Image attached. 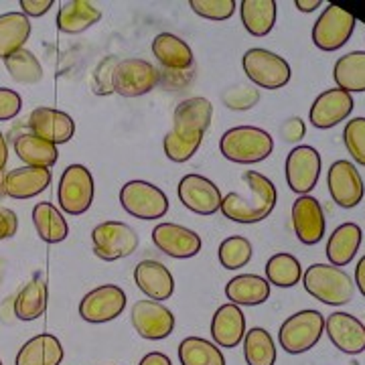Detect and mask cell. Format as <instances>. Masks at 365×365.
<instances>
[{"label":"cell","instance_id":"obj_27","mask_svg":"<svg viewBox=\"0 0 365 365\" xmlns=\"http://www.w3.org/2000/svg\"><path fill=\"white\" fill-rule=\"evenodd\" d=\"M63 357L66 351L61 341L51 333H41L21 347L14 365H61Z\"/></svg>","mask_w":365,"mask_h":365},{"label":"cell","instance_id":"obj_12","mask_svg":"<svg viewBox=\"0 0 365 365\" xmlns=\"http://www.w3.org/2000/svg\"><path fill=\"white\" fill-rule=\"evenodd\" d=\"M130 321L134 331L148 341L167 339L175 331V314L157 300H136L130 309Z\"/></svg>","mask_w":365,"mask_h":365},{"label":"cell","instance_id":"obj_51","mask_svg":"<svg viewBox=\"0 0 365 365\" xmlns=\"http://www.w3.org/2000/svg\"><path fill=\"white\" fill-rule=\"evenodd\" d=\"M138 365H173V361L169 355H165L163 351H150L144 355Z\"/></svg>","mask_w":365,"mask_h":365},{"label":"cell","instance_id":"obj_46","mask_svg":"<svg viewBox=\"0 0 365 365\" xmlns=\"http://www.w3.org/2000/svg\"><path fill=\"white\" fill-rule=\"evenodd\" d=\"M23 98L11 88H0V122L13 120L21 114Z\"/></svg>","mask_w":365,"mask_h":365},{"label":"cell","instance_id":"obj_35","mask_svg":"<svg viewBox=\"0 0 365 365\" xmlns=\"http://www.w3.org/2000/svg\"><path fill=\"white\" fill-rule=\"evenodd\" d=\"M333 79L337 88L347 93L365 91V51H353L337 59L333 67Z\"/></svg>","mask_w":365,"mask_h":365},{"label":"cell","instance_id":"obj_57","mask_svg":"<svg viewBox=\"0 0 365 365\" xmlns=\"http://www.w3.org/2000/svg\"><path fill=\"white\" fill-rule=\"evenodd\" d=\"M0 365H4V364H2V359H0Z\"/></svg>","mask_w":365,"mask_h":365},{"label":"cell","instance_id":"obj_40","mask_svg":"<svg viewBox=\"0 0 365 365\" xmlns=\"http://www.w3.org/2000/svg\"><path fill=\"white\" fill-rule=\"evenodd\" d=\"M203 143V134H193V132H181L170 128L163 140L165 155L173 163H187L189 158L195 157L199 146Z\"/></svg>","mask_w":365,"mask_h":365},{"label":"cell","instance_id":"obj_22","mask_svg":"<svg viewBox=\"0 0 365 365\" xmlns=\"http://www.w3.org/2000/svg\"><path fill=\"white\" fill-rule=\"evenodd\" d=\"M246 337V317L235 304H222L211 319V339L217 347L234 349Z\"/></svg>","mask_w":365,"mask_h":365},{"label":"cell","instance_id":"obj_32","mask_svg":"<svg viewBox=\"0 0 365 365\" xmlns=\"http://www.w3.org/2000/svg\"><path fill=\"white\" fill-rule=\"evenodd\" d=\"M240 16L242 25L254 37H266L272 33L276 19H278V6L274 0H244L240 4Z\"/></svg>","mask_w":365,"mask_h":365},{"label":"cell","instance_id":"obj_39","mask_svg":"<svg viewBox=\"0 0 365 365\" xmlns=\"http://www.w3.org/2000/svg\"><path fill=\"white\" fill-rule=\"evenodd\" d=\"M4 67L9 71V76L19 81V83H25V86H33V83H39L43 79V66L37 59V55L29 49H21V51L13 53L11 57L4 59Z\"/></svg>","mask_w":365,"mask_h":365},{"label":"cell","instance_id":"obj_17","mask_svg":"<svg viewBox=\"0 0 365 365\" xmlns=\"http://www.w3.org/2000/svg\"><path fill=\"white\" fill-rule=\"evenodd\" d=\"M153 242L163 254L179 260L195 258L201 252L199 234L179 223H158L153 230Z\"/></svg>","mask_w":365,"mask_h":365},{"label":"cell","instance_id":"obj_18","mask_svg":"<svg viewBox=\"0 0 365 365\" xmlns=\"http://www.w3.org/2000/svg\"><path fill=\"white\" fill-rule=\"evenodd\" d=\"M353 106H355V102H353L351 93L339 90V88L325 90L317 96V100L311 106L309 120L314 128L329 130V128L341 124L345 118H349V114L353 112Z\"/></svg>","mask_w":365,"mask_h":365},{"label":"cell","instance_id":"obj_33","mask_svg":"<svg viewBox=\"0 0 365 365\" xmlns=\"http://www.w3.org/2000/svg\"><path fill=\"white\" fill-rule=\"evenodd\" d=\"M33 223L45 244H59L69 235V225L61 211L49 201H41L33 207Z\"/></svg>","mask_w":365,"mask_h":365},{"label":"cell","instance_id":"obj_52","mask_svg":"<svg viewBox=\"0 0 365 365\" xmlns=\"http://www.w3.org/2000/svg\"><path fill=\"white\" fill-rule=\"evenodd\" d=\"M355 284H357V290L361 292V297H365V256H361V260L357 262V268H355Z\"/></svg>","mask_w":365,"mask_h":365},{"label":"cell","instance_id":"obj_42","mask_svg":"<svg viewBox=\"0 0 365 365\" xmlns=\"http://www.w3.org/2000/svg\"><path fill=\"white\" fill-rule=\"evenodd\" d=\"M222 102L227 106V110L234 112H248L254 106L260 102V90L256 86H246L237 83L232 86L222 93Z\"/></svg>","mask_w":365,"mask_h":365},{"label":"cell","instance_id":"obj_38","mask_svg":"<svg viewBox=\"0 0 365 365\" xmlns=\"http://www.w3.org/2000/svg\"><path fill=\"white\" fill-rule=\"evenodd\" d=\"M244 357L248 365L276 364V343L272 335L262 327L250 329L244 337Z\"/></svg>","mask_w":365,"mask_h":365},{"label":"cell","instance_id":"obj_23","mask_svg":"<svg viewBox=\"0 0 365 365\" xmlns=\"http://www.w3.org/2000/svg\"><path fill=\"white\" fill-rule=\"evenodd\" d=\"M153 55L165 71H191L195 66L191 47L173 33H160L155 37Z\"/></svg>","mask_w":365,"mask_h":365},{"label":"cell","instance_id":"obj_44","mask_svg":"<svg viewBox=\"0 0 365 365\" xmlns=\"http://www.w3.org/2000/svg\"><path fill=\"white\" fill-rule=\"evenodd\" d=\"M120 59L114 55L104 57L98 66L93 67L91 73V91L96 96H112L114 91V71H116Z\"/></svg>","mask_w":365,"mask_h":365},{"label":"cell","instance_id":"obj_13","mask_svg":"<svg viewBox=\"0 0 365 365\" xmlns=\"http://www.w3.org/2000/svg\"><path fill=\"white\" fill-rule=\"evenodd\" d=\"M160 83V71L144 59H124L114 71V91L122 98H140Z\"/></svg>","mask_w":365,"mask_h":365},{"label":"cell","instance_id":"obj_14","mask_svg":"<svg viewBox=\"0 0 365 365\" xmlns=\"http://www.w3.org/2000/svg\"><path fill=\"white\" fill-rule=\"evenodd\" d=\"M177 195L182 205L197 215H213L222 209L223 195L220 187L197 173L182 177L177 187Z\"/></svg>","mask_w":365,"mask_h":365},{"label":"cell","instance_id":"obj_36","mask_svg":"<svg viewBox=\"0 0 365 365\" xmlns=\"http://www.w3.org/2000/svg\"><path fill=\"white\" fill-rule=\"evenodd\" d=\"M181 365H225L222 349L203 337H185L179 343Z\"/></svg>","mask_w":365,"mask_h":365},{"label":"cell","instance_id":"obj_47","mask_svg":"<svg viewBox=\"0 0 365 365\" xmlns=\"http://www.w3.org/2000/svg\"><path fill=\"white\" fill-rule=\"evenodd\" d=\"M304 134H307V126H304V120L299 116L287 118L280 126V138L284 143H300L304 138Z\"/></svg>","mask_w":365,"mask_h":365},{"label":"cell","instance_id":"obj_26","mask_svg":"<svg viewBox=\"0 0 365 365\" xmlns=\"http://www.w3.org/2000/svg\"><path fill=\"white\" fill-rule=\"evenodd\" d=\"M225 297L235 307H258L270 299V284L258 274H237L225 284Z\"/></svg>","mask_w":365,"mask_h":365},{"label":"cell","instance_id":"obj_37","mask_svg":"<svg viewBox=\"0 0 365 365\" xmlns=\"http://www.w3.org/2000/svg\"><path fill=\"white\" fill-rule=\"evenodd\" d=\"M266 280L276 288H292L302 280V266L292 254H274L266 262Z\"/></svg>","mask_w":365,"mask_h":365},{"label":"cell","instance_id":"obj_25","mask_svg":"<svg viewBox=\"0 0 365 365\" xmlns=\"http://www.w3.org/2000/svg\"><path fill=\"white\" fill-rule=\"evenodd\" d=\"M213 120V106L207 98H187L175 108L173 114V130L205 134Z\"/></svg>","mask_w":365,"mask_h":365},{"label":"cell","instance_id":"obj_43","mask_svg":"<svg viewBox=\"0 0 365 365\" xmlns=\"http://www.w3.org/2000/svg\"><path fill=\"white\" fill-rule=\"evenodd\" d=\"M343 143L351 158L365 167V118H353L343 130Z\"/></svg>","mask_w":365,"mask_h":365},{"label":"cell","instance_id":"obj_56","mask_svg":"<svg viewBox=\"0 0 365 365\" xmlns=\"http://www.w3.org/2000/svg\"><path fill=\"white\" fill-rule=\"evenodd\" d=\"M6 193H4V175H0V199H4Z\"/></svg>","mask_w":365,"mask_h":365},{"label":"cell","instance_id":"obj_9","mask_svg":"<svg viewBox=\"0 0 365 365\" xmlns=\"http://www.w3.org/2000/svg\"><path fill=\"white\" fill-rule=\"evenodd\" d=\"M321 155L319 150L311 144H300L294 146L287 157L284 173H287L288 187L297 193V195H311L319 177H321Z\"/></svg>","mask_w":365,"mask_h":365},{"label":"cell","instance_id":"obj_53","mask_svg":"<svg viewBox=\"0 0 365 365\" xmlns=\"http://www.w3.org/2000/svg\"><path fill=\"white\" fill-rule=\"evenodd\" d=\"M321 4H323L321 0H297V2H294V6L299 9L300 13H313V11H317Z\"/></svg>","mask_w":365,"mask_h":365},{"label":"cell","instance_id":"obj_7","mask_svg":"<svg viewBox=\"0 0 365 365\" xmlns=\"http://www.w3.org/2000/svg\"><path fill=\"white\" fill-rule=\"evenodd\" d=\"M140 244L136 230L128 223L104 222L91 230L93 254L104 262L122 260L136 252Z\"/></svg>","mask_w":365,"mask_h":365},{"label":"cell","instance_id":"obj_2","mask_svg":"<svg viewBox=\"0 0 365 365\" xmlns=\"http://www.w3.org/2000/svg\"><path fill=\"white\" fill-rule=\"evenodd\" d=\"M220 150L227 160L237 165H256L272 155L274 138L260 126H234L223 132Z\"/></svg>","mask_w":365,"mask_h":365},{"label":"cell","instance_id":"obj_19","mask_svg":"<svg viewBox=\"0 0 365 365\" xmlns=\"http://www.w3.org/2000/svg\"><path fill=\"white\" fill-rule=\"evenodd\" d=\"M29 128L35 136H39L47 143L66 144L76 134V122L69 114L55 110V108H35L29 116Z\"/></svg>","mask_w":365,"mask_h":365},{"label":"cell","instance_id":"obj_34","mask_svg":"<svg viewBox=\"0 0 365 365\" xmlns=\"http://www.w3.org/2000/svg\"><path fill=\"white\" fill-rule=\"evenodd\" d=\"M31 37V21L23 13L0 14V59L21 51Z\"/></svg>","mask_w":365,"mask_h":365},{"label":"cell","instance_id":"obj_24","mask_svg":"<svg viewBox=\"0 0 365 365\" xmlns=\"http://www.w3.org/2000/svg\"><path fill=\"white\" fill-rule=\"evenodd\" d=\"M51 170L37 167H21L4 175V193L13 199H31L51 187Z\"/></svg>","mask_w":365,"mask_h":365},{"label":"cell","instance_id":"obj_54","mask_svg":"<svg viewBox=\"0 0 365 365\" xmlns=\"http://www.w3.org/2000/svg\"><path fill=\"white\" fill-rule=\"evenodd\" d=\"M6 163H9V146H6V140H4V134L0 132V175L6 167Z\"/></svg>","mask_w":365,"mask_h":365},{"label":"cell","instance_id":"obj_10","mask_svg":"<svg viewBox=\"0 0 365 365\" xmlns=\"http://www.w3.org/2000/svg\"><path fill=\"white\" fill-rule=\"evenodd\" d=\"M355 23L357 21L351 13L343 11L341 6L329 4L313 26L314 47L321 51H337L351 39Z\"/></svg>","mask_w":365,"mask_h":365},{"label":"cell","instance_id":"obj_6","mask_svg":"<svg viewBox=\"0 0 365 365\" xmlns=\"http://www.w3.org/2000/svg\"><path fill=\"white\" fill-rule=\"evenodd\" d=\"M325 333V317L319 311H299L280 327V347L290 355H300L313 349Z\"/></svg>","mask_w":365,"mask_h":365},{"label":"cell","instance_id":"obj_55","mask_svg":"<svg viewBox=\"0 0 365 365\" xmlns=\"http://www.w3.org/2000/svg\"><path fill=\"white\" fill-rule=\"evenodd\" d=\"M4 276H6V260L0 256V284L4 282Z\"/></svg>","mask_w":365,"mask_h":365},{"label":"cell","instance_id":"obj_4","mask_svg":"<svg viewBox=\"0 0 365 365\" xmlns=\"http://www.w3.org/2000/svg\"><path fill=\"white\" fill-rule=\"evenodd\" d=\"M242 67L252 86L264 90H280L292 78V69L287 59L262 47H254L244 53Z\"/></svg>","mask_w":365,"mask_h":365},{"label":"cell","instance_id":"obj_30","mask_svg":"<svg viewBox=\"0 0 365 365\" xmlns=\"http://www.w3.org/2000/svg\"><path fill=\"white\" fill-rule=\"evenodd\" d=\"M14 153L25 163V167H37V169L51 170L59 158L57 146L35 136L33 132H25L14 138Z\"/></svg>","mask_w":365,"mask_h":365},{"label":"cell","instance_id":"obj_16","mask_svg":"<svg viewBox=\"0 0 365 365\" xmlns=\"http://www.w3.org/2000/svg\"><path fill=\"white\" fill-rule=\"evenodd\" d=\"M292 227L304 246H314L325 237V209L313 195H302L292 205Z\"/></svg>","mask_w":365,"mask_h":365},{"label":"cell","instance_id":"obj_28","mask_svg":"<svg viewBox=\"0 0 365 365\" xmlns=\"http://www.w3.org/2000/svg\"><path fill=\"white\" fill-rule=\"evenodd\" d=\"M361 240H364V234L357 223H341L327 242V258L331 262V266L343 268L351 264L353 258L357 256V250L361 248Z\"/></svg>","mask_w":365,"mask_h":365},{"label":"cell","instance_id":"obj_3","mask_svg":"<svg viewBox=\"0 0 365 365\" xmlns=\"http://www.w3.org/2000/svg\"><path fill=\"white\" fill-rule=\"evenodd\" d=\"M304 290L329 307L349 304L355 294L351 276L331 264H313L302 272Z\"/></svg>","mask_w":365,"mask_h":365},{"label":"cell","instance_id":"obj_49","mask_svg":"<svg viewBox=\"0 0 365 365\" xmlns=\"http://www.w3.org/2000/svg\"><path fill=\"white\" fill-rule=\"evenodd\" d=\"M193 76V69L191 71H165L160 73V83L169 90H179V88H185L189 83V79Z\"/></svg>","mask_w":365,"mask_h":365},{"label":"cell","instance_id":"obj_5","mask_svg":"<svg viewBox=\"0 0 365 365\" xmlns=\"http://www.w3.org/2000/svg\"><path fill=\"white\" fill-rule=\"evenodd\" d=\"M120 205L136 220L157 222L169 211V197L157 185L136 179L120 189Z\"/></svg>","mask_w":365,"mask_h":365},{"label":"cell","instance_id":"obj_11","mask_svg":"<svg viewBox=\"0 0 365 365\" xmlns=\"http://www.w3.org/2000/svg\"><path fill=\"white\" fill-rule=\"evenodd\" d=\"M126 292L118 284H102L90 290L79 302V317L91 323L102 325L118 319L126 309Z\"/></svg>","mask_w":365,"mask_h":365},{"label":"cell","instance_id":"obj_29","mask_svg":"<svg viewBox=\"0 0 365 365\" xmlns=\"http://www.w3.org/2000/svg\"><path fill=\"white\" fill-rule=\"evenodd\" d=\"M102 11L98 6H93L88 0H69L59 6L57 13V29L67 35H79L83 31H88L96 23H100Z\"/></svg>","mask_w":365,"mask_h":365},{"label":"cell","instance_id":"obj_31","mask_svg":"<svg viewBox=\"0 0 365 365\" xmlns=\"http://www.w3.org/2000/svg\"><path fill=\"white\" fill-rule=\"evenodd\" d=\"M47 299H49V290H47V282H45V276L37 274L33 276L25 288L19 292V297L14 300V314L19 321H37L39 317L45 314L47 309Z\"/></svg>","mask_w":365,"mask_h":365},{"label":"cell","instance_id":"obj_8","mask_svg":"<svg viewBox=\"0 0 365 365\" xmlns=\"http://www.w3.org/2000/svg\"><path fill=\"white\" fill-rule=\"evenodd\" d=\"M93 195H96V182L90 169L83 165H69L59 179V189H57L59 207L69 215H81L91 207Z\"/></svg>","mask_w":365,"mask_h":365},{"label":"cell","instance_id":"obj_1","mask_svg":"<svg viewBox=\"0 0 365 365\" xmlns=\"http://www.w3.org/2000/svg\"><path fill=\"white\" fill-rule=\"evenodd\" d=\"M244 182L248 187V195L227 193L223 197L220 211L225 220L242 223V225L264 222L266 217H270V213L276 207V201H278L276 185L258 170L244 173Z\"/></svg>","mask_w":365,"mask_h":365},{"label":"cell","instance_id":"obj_48","mask_svg":"<svg viewBox=\"0 0 365 365\" xmlns=\"http://www.w3.org/2000/svg\"><path fill=\"white\" fill-rule=\"evenodd\" d=\"M19 230V217L16 213L6 207H0V242L2 240H11L13 235H16Z\"/></svg>","mask_w":365,"mask_h":365},{"label":"cell","instance_id":"obj_20","mask_svg":"<svg viewBox=\"0 0 365 365\" xmlns=\"http://www.w3.org/2000/svg\"><path fill=\"white\" fill-rule=\"evenodd\" d=\"M325 331L331 343L347 355L365 351V325L349 313H333L325 319Z\"/></svg>","mask_w":365,"mask_h":365},{"label":"cell","instance_id":"obj_50","mask_svg":"<svg viewBox=\"0 0 365 365\" xmlns=\"http://www.w3.org/2000/svg\"><path fill=\"white\" fill-rule=\"evenodd\" d=\"M53 6V0H21V13L25 14L26 19L33 16H43L45 13H49Z\"/></svg>","mask_w":365,"mask_h":365},{"label":"cell","instance_id":"obj_45","mask_svg":"<svg viewBox=\"0 0 365 365\" xmlns=\"http://www.w3.org/2000/svg\"><path fill=\"white\" fill-rule=\"evenodd\" d=\"M191 11L207 21H227L235 13V0H191Z\"/></svg>","mask_w":365,"mask_h":365},{"label":"cell","instance_id":"obj_15","mask_svg":"<svg viewBox=\"0 0 365 365\" xmlns=\"http://www.w3.org/2000/svg\"><path fill=\"white\" fill-rule=\"evenodd\" d=\"M327 187L331 199L343 209H353L361 203L365 185L351 160H335L327 173Z\"/></svg>","mask_w":365,"mask_h":365},{"label":"cell","instance_id":"obj_21","mask_svg":"<svg viewBox=\"0 0 365 365\" xmlns=\"http://www.w3.org/2000/svg\"><path fill=\"white\" fill-rule=\"evenodd\" d=\"M134 282L146 299L165 302L175 292V278L169 268L158 260H143L134 268Z\"/></svg>","mask_w":365,"mask_h":365},{"label":"cell","instance_id":"obj_41","mask_svg":"<svg viewBox=\"0 0 365 365\" xmlns=\"http://www.w3.org/2000/svg\"><path fill=\"white\" fill-rule=\"evenodd\" d=\"M252 242L244 235H230L227 240H223L217 250V258L225 270H240L252 260Z\"/></svg>","mask_w":365,"mask_h":365}]
</instances>
